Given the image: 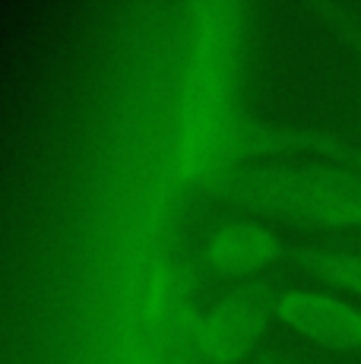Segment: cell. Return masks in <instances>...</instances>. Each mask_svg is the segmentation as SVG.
<instances>
[{"instance_id":"5","label":"cell","mask_w":361,"mask_h":364,"mask_svg":"<svg viewBox=\"0 0 361 364\" xmlns=\"http://www.w3.org/2000/svg\"><path fill=\"white\" fill-rule=\"evenodd\" d=\"M301 266L333 289L361 298V250H304Z\"/></svg>"},{"instance_id":"6","label":"cell","mask_w":361,"mask_h":364,"mask_svg":"<svg viewBox=\"0 0 361 364\" xmlns=\"http://www.w3.org/2000/svg\"><path fill=\"white\" fill-rule=\"evenodd\" d=\"M304 152H314L323 162H336L345 168H355L361 171V143H352V139L333 136V133H320V130H304Z\"/></svg>"},{"instance_id":"1","label":"cell","mask_w":361,"mask_h":364,"mask_svg":"<svg viewBox=\"0 0 361 364\" xmlns=\"http://www.w3.org/2000/svg\"><path fill=\"white\" fill-rule=\"evenodd\" d=\"M235 200L323 228H361V171L336 162L260 165L235 174Z\"/></svg>"},{"instance_id":"3","label":"cell","mask_w":361,"mask_h":364,"mask_svg":"<svg viewBox=\"0 0 361 364\" xmlns=\"http://www.w3.org/2000/svg\"><path fill=\"white\" fill-rule=\"evenodd\" d=\"M273 317L330 348L361 352V307L311 285L273 291Z\"/></svg>"},{"instance_id":"4","label":"cell","mask_w":361,"mask_h":364,"mask_svg":"<svg viewBox=\"0 0 361 364\" xmlns=\"http://www.w3.org/2000/svg\"><path fill=\"white\" fill-rule=\"evenodd\" d=\"M279 235L263 222L228 219L212 225L203 237V257L212 269L228 276H251L279 257Z\"/></svg>"},{"instance_id":"2","label":"cell","mask_w":361,"mask_h":364,"mask_svg":"<svg viewBox=\"0 0 361 364\" xmlns=\"http://www.w3.org/2000/svg\"><path fill=\"white\" fill-rule=\"evenodd\" d=\"M273 291L263 285L238 289L232 295L212 301L193 323V342L200 355L212 361H228L244 355L266 330L273 317Z\"/></svg>"}]
</instances>
